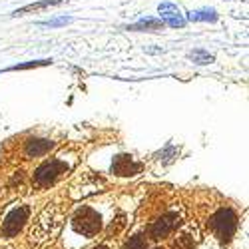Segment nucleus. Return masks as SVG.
Returning a JSON list of instances; mask_svg holds the SVG:
<instances>
[{
	"mask_svg": "<svg viewBox=\"0 0 249 249\" xmlns=\"http://www.w3.org/2000/svg\"><path fill=\"white\" fill-rule=\"evenodd\" d=\"M62 219H64V212L62 207L50 205L46 210L38 215V219L32 223V230H30V239L40 243V241H46L48 237H52L62 225Z\"/></svg>",
	"mask_w": 249,
	"mask_h": 249,
	"instance_id": "nucleus-1",
	"label": "nucleus"
},
{
	"mask_svg": "<svg viewBox=\"0 0 249 249\" xmlns=\"http://www.w3.org/2000/svg\"><path fill=\"white\" fill-rule=\"evenodd\" d=\"M72 227H74V231H78L82 235L94 237L102 230V217L92 207H80L72 217Z\"/></svg>",
	"mask_w": 249,
	"mask_h": 249,
	"instance_id": "nucleus-2",
	"label": "nucleus"
},
{
	"mask_svg": "<svg viewBox=\"0 0 249 249\" xmlns=\"http://www.w3.org/2000/svg\"><path fill=\"white\" fill-rule=\"evenodd\" d=\"M66 170H68V163L66 161H62L58 158L48 160V161H44L36 170V174H34V185H36V188H40V190H44V188H48V185H52L54 181H58L62 176H64Z\"/></svg>",
	"mask_w": 249,
	"mask_h": 249,
	"instance_id": "nucleus-3",
	"label": "nucleus"
},
{
	"mask_svg": "<svg viewBox=\"0 0 249 249\" xmlns=\"http://www.w3.org/2000/svg\"><path fill=\"white\" fill-rule=\"evenodd\" d=\"M30 217V207L28 205H18L14 210L4 217L2 221V227H0V235L10 239L14 235H18V231L24 227V223L28 221Z\"/></svg>",
	"mask_w": 249,
	"mask_h": 249,
	"instance_id": "nucleus-4",
	"label": "nucleus"
},
{
	"mask_svg": "<svg viewBox=\"0 0 249 249\" xmlns=\"http://www.w3.org/2000/svg\"><path fill=\"white\" fill-rule=\"evenodd\" d=\"M235 227H237V217L231 210H219L212 217V230L221 241H230L235 233Z\"/></svg>",
	"mask_w": 249,
	"mask_h": 249,
	"instance_id": "nucleus-5",
	"label": "nucleus"
},
{
	"mask_svg": "<svg viewBox=\"0 0 249 249\" xmlns=\"http://www.w3.org/2000/svg\"><path fill=\"white\" fill-rule=\"evenodd\" d=\"M158 12H160V20L163 22V26H170V28H183L185 26V18L174 2H161L158 6Z\"/></svg>",
	"mask_w": 249,
	"mask_h": 249,
	"instance_id": "nucleus-6",
	"label": "nucleus"
},
{
	"mask_svg": "<svg viewBox=\"0 0 249 249\" xmlns=\"http://www.w3.org/2000/svg\"><path fill=\"white\" fill-rule=\"evenodd\" d=\"M178 223H179L178 213H165V215H161L158 221L152 223L150 235H152L154 239H161V237H165L168 233H172L176 227H178Z\"/></svg>",
	"mask_w": 249,
	"mask_h": 249,
	"instance_id": "nucleus-7",
	"label": "nucleus"
},
{
	"mask_svg": "<svg viewBox=\"0 0 249 249\" xmlns=\"http://www.w3.org/2000/svg\"><path fill=\"white\" fill-rule=\"evenodd\" d=\"M140 168H142V165L136 163L130 156H118V158L114 160V163H112V170H114L118 176H134V174L140 172Z\"/></svg>",
	"mask_w": 249,
	"mask_h": 249,
	"instance_id": "nucleus-8",
	"label": "nucleus"
},
{
	"mask_svg": "<svg viewBox=\"0 0 249 249\" xmlns=\"http://www.w3.org/2000/svg\"><path fill=\"white\" fill-rule=\"evenodd\" d=\"M68 0H40V2H32L26 4L22 8H18L12 12V16H24V14H32V12H40V10H46V8H54V6H62Z\"/></svg>",
	"mask_w": 249,
	"mask_h": 249,
	"instance_id": "nucleus-9",
	"label": "nucleus"
},
{
	"mask_svg": "<svg viewBox=\"0 0 249 249\" xmlns=\"http://www.w3.org/2000/svg\"><path fill=\"white\" fill-rule=\"evenodd\" d=\"M54 148V143L50 142V140H30L28 143H26V156L28 158H42V156H46L50 150Z\"/></svg>",
	"mask_w": 249,
	"mask_h": 249,
	"instance_id": "nucleus-10",
	"label": "nucleus"
},
{
	"mask_svg": "<svg viewBox=\"0 0 249 249\" xmlns=\"http://www.w3.org/2000/svg\"><path fill=\"white\" fill-rule=\"evenodd\" d=\"M183 18H185V22H215L217 12L213 8H199V10L188 12Z\"/></svg>",
	"mask_w": 249,
	"mask_h": 249,
	"instance_id": "nucleus-11",
	"label": "nucleus"
},
{
	"mask_svg": "<svg viewBox=\"0 0 249 249\" xmlns=\"http://www.w3.org/2000/svg\"><path fill=\"white\" fill-rule=\"evenodd\" d=\"M128 30H134V32H158V30H163V22L160 18H142L138 20L136 24H130Z\"/></svg>",
	"mask_w": 249,
	"mask_h": 249,
	"instance_id": "nucleus-12",
	"label": "nucleus"
},
{
	"mask_svg": "<svg viewBox=\"0 0 249 249\" xmlns=\"http://www.w3.org/2000/svg\"><path fill=\"white\" fill-rule=\"evenodd\" d=\"M188 58L194 60V64H197V66H207V64H212V62H213V54H210V52L203 50V48L192 50L188 54Z\"/></svg>",
	"mask_w": 249,
	"mask_h": 249,
	"instance_id": "nucleus-13",
	"label": "nucleus"
},
{
	"mask_svg": "<svg viewBox=\"0 0 249 249\" xmlns=\"http://www.w3.org/2000/svg\"><path fill=\"white\" fill-rule=\"evenodd\" d=\"M52 60L44 58V60H32V62H24V64H14L10 68H4L0 72H16V70H30V68H40V66H50Z\"/></svg>",
	"mask_w": 249,
	"mask_h": 249,
	"instance_id": "nucleus-14",
	"label": "nucleus"
},
{
	"mask_svg": "<svg viewBox=\"0 0 249 249\" xmlns=\"http://www.w3.org/2000/svg\"><path fill=\"white\" fill-rule=\"evenodd\" d=\"M72 22V16H58V18H50V20H42L38 22V26H46V28H60Z\"/></svg>",
	"mask_w": 249,
	"mask_h": 249,
	"instance_id": "nucleus-15",
	"label": "nucleus"
},
{
	"mask_svg": "<svg viewBox=\"0 0 249 249\" xmlns=\"http://www.w3.org/2000/svg\"><path fill=\"white\" fill-rule=\"evenodd\" d=\"M148 245H146V239H143L142 235H134L130 241H128V245H126V249H146Z\"/></svg>",
	"mask_w": 249,
	"mask_h": 249,
	"instance_id": "nucleus-16",
	"label": "nucleus"
},
{
	"mask_svg": "<svg viewBox=\"0 0 249 249\" xmlns=\"http://www.w3.org/2000/svg\"><path fill=\"white\" fill-rule=\"evenodd\" d=\"M98 249H106V247H98Z\"/></svg>",
	"mask_w": 249,
	"mask_h": 249,
	"instance_id": "nucleus-17",
	"label": "nucleus"
}]
</instances>
